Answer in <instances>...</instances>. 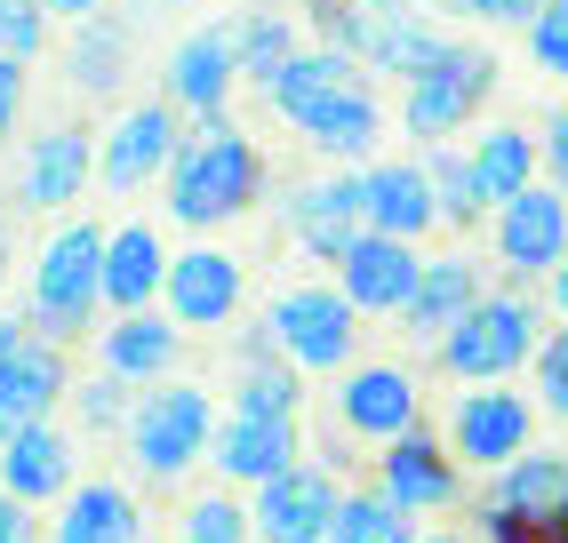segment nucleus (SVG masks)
<instances>
[{
    "instance_id": "obj_1",
    "label": "nucleus",
    "mask_w": 568,
    "mask_h": 543,
    "mask_svg": "<svg viewBox=\"0 0 568 543\" xmlns=\"http://www.w3.org/2000/svg\"><path fill=\"white\" fill-rule=\"evenodd\" d=\"M169 216L184 232H216V224H233L264 201V152L256 136L233 121V112H216V121H193L176 144V161H169Z\"/></svg>"
},
{
    "instance_id": "obj_2",
    "label": "nucleus",
    "mask_w": 568,
    "mask_h": 543,
    "mask_svg": "<svg viewBox=\"0 0 568 543\" xmlns=\"http://www.w3.org/2000/svg\"><path fill=\"white\" fill-rule=\"evenodd\" d=\"M537 344H545V296L505 280L433 344V368L448 383H505V376H520L537 360Z\"/></svg>"
},
{
    "instance_id": "obj_3",
    "label": "nucleus",
    "mask_w": 568,
    "mask_h": 543,
    "mask_svg": "<svg viewBox=\"0 0 568 543\" xmlns=\"http://www.w3.org/2000/svg\"><path fill=\"white\" fill-rule=\"evenodd\" d=\"M104 232L112 224L64 216L41 240V256H32V304H24V320L41 336H57V344L97 336V313H104Z\"/></svg>"
},
{
    "instance_id": "obj_4",
    "label": "nucleus",
    "mask_w": 568,
    "mask_h": 543,
    "mask_svg": "<svg viewBox=\"0 0 568 543\" xmlns=\"http://www.w3.org/2000/svg\"><path fill=\"white\" fill-rule=\"evenodd\" d=\"M216 423H224V408H216L209 383H176V376H161V383H144V392H136L121 448H129V463H136L153 488H176L193 463H209Z\"/></svg>"
},
{
    "instance_id": "obj_5",
    "label": "nucleus",
    "mask_w": 568,
    "mask_h": 543,
    "mask_svg": "<svg viewBox=\"0 0 568 543\" xmlns=\"http://www.w3.org/2000/svg\"><path fill=\"white\" fill-rule=\"evenodd\" d=\"M264 328L273 344L305 368V376H345L361 360V304L336 288V280H296L264 304Z\"/></svg>"
},
{
    "instance_id": "obj_6",
    "label": "nucleus",
    "mask_w": 568,
    "mask_h": 543,
    "mask_svg": "<svg viewBox=\"0 0 568 543\" xmlns=\"http://www.w3.org/2000/svg\"><path fill=\"white\" fill-rule=\"evenodd\" d=\"M488 96H497V57L473 49V41H457L433 72L400 81V136L408 144H457L480 121Z\"/></svg>"
},
{
    "instance_id": "obj_7",
    "label": "nucleus",
    "mask_w": 568,
    "mask_h": 543,
    "mask_svg": "<svg viewBox=\"0 0 568 543\" xmlns=\"http://www.w3.org/2000/svg\"><path fill=\"white\" fill-rule=\"evenodd\" d=\"M568 256V192L552 176H537L528 192L488 208V264L520 288H545V272Z\"/></svg>"
},
{
    "instance_id": "obj_8",
    "label": "nucleus",
    "mask_w": 568,
    "mask_h": 543,
    "mask_svg": "<svg viewBox=\"0 0 568 543\" xmlns=\"http://www.w3.org/2000/svg\"><path fill=\"white\" fill-rule=\"evenodd\" d=\"M537 392H513L505 383H465L457 400H448V448H457L465 472H497V463H513L520 448H537Z\"/></svg>"
},
{
    "instance_id": "obj_9",
    "label": "nucleus",
    "mask_w": 568,
    "mask_h": 543,
    "mask_svg": "<svg viewBox=\"0 0 568 543\" xmlns=\"http://www.w3.org/2000/svg\"><path fill=\"white\" fill-rule=\"evenodd\" d=\"M336 503H345V472H336L328 455H296L288 472H273L264 488H248L256 543H328Z\"/></svg>"
},
{
    "instance_id": "obj_10",
    "label": "nucleus",
    "mask_w": 568,
    "mask_h": 543,
    "mask_svg": "<svg viewBox=\"0 0 568 543\" xmlns=\"http://www.w3.org/2000/svg\"><path fill=\"white\" fill-rule=\"evenodd\" d=\"M288 129L305 136L328 168H361V161H376V144H385V104H376V81H368V72H345L336 89H321V96L296 104Z\"/></svg>"
},
{
    "instance_id": "obj_11",
    "label": "nucleus",
    "mask_w": 568,
    "mask_h": 543,
    "mask_svg": "<svg viewBox=\"0 0 568 543\" xmlns=\"http://www.w3.org/2000/svg\"><path fill=\"white\" fill-rule=\"evenodd\" d=\"M425 423V392H416V376L400 360H353L336 376V432L361 440V448H385L400 432Z\"/></svg>"
},
{
    "instance_id": "obj_12",
    "label": "nucleus",
    "mask_w": 568,
    "mask_h": 543,
    "mask_svg": "<svg viewBox=\"0 0 568 543\" xmlns=\"http://www.w3.org/2000/svg\"><path fill=\"white\" fill-rule=\"evenodd\" d=\"M176 144H184V112H176L169 96H144V104H129L121 121L97 136V184H104V192H144V184H161L169 161H176Z\"/></svg>"
},
{
    "instance_id": "obj_13",
    "label": "nucleus",
    "mask_w": 568,
    "mask_h": 543,
    "mask_svg": "<svg viewBox=\"0 0 568 543\" xmlns=\"http://www.w3.org/2000/svg\"><path fill=\"white\" fill-rule=\"evenodd\" d=\"M376 488H385L408 520H433V512H457L465 503V463L448 448V432H425V423H416V432L376 448Z\"/></svg>"
},
{
    "instance_id": "obj_14",
    "label": "nucleus",
    "mask_w": 568,
    "mask_h": 543,
    "mask_svg": "<svg viewBox=\"0 0 568 543\" xmlns=\"http://www.w3.org/2000/svg\"><path fill=\"white\" fill-rule=\"evenodd\" d=\"M233 89H241V49H233V24H201L184 32L161 64V96L184 112V121H216L233 112Z\"/></svg>"
},
{
    "instance_id": "obj_15",
    "label": "nucleus",
    "mask_w": 568,
    "mask_h": 543,
    "mask_svg": "<svg viewBox=\"0 0 568 543\" xmlns=\"http://www.w3.org/2000/svg\"><path fill=\"white\" fill-rule=\"evenodd\" d=\"M161 304L176 313L184 336H193V328H233L241 304H248V272H241L233 248H209V240H201V248H176V256H169Z\"/></svg>"
},
{
    "instance_id": "obj_16",
    "label": "nucleus",
    "mask_w": 568,
    "mask_h": 543,
    "mask_svg": "<svg viewBox=\"0 0 568 543\" xmlns=\"http://www.w3.org/2000/svg\"><path fill=\"white\" fill-rule=\"evenodd\" d=\"M281 224H288V240L305 248L313 264H336L368 232V216H361V168H336V176L296 184L281 201Z\"/></svg>"
},
{
    "instance_id": "obj_17",
    "label": "nucleus",
    "mask_w": 568,
    "mask_h": 543,
    "mask_svg": "<svg viewBox=\"0 0 568 543\" xmlns=\"http://www.w3.org/2000/svg\"><path fill=\"white\" fill-rule=\"evenodd\" d=\"M480 296H488V264L473 248H440V256H425V272H416V296L400 304V336L433 352V344L457 328Z\"/></svg>"
},
{
    "instance_id": "obj_18",
    "label": "nucleus",
    "mask_w": 568,
    "mask_h": 543,
    "mask_svg": "<svg viewBox=\"0 0 568 543\" xmlns=\"http://www.w3.org/2000/svg\"><path fill=\"white\" fill-rule=\"evenodd\" d=\"M416 272H425V248H416V240L361 232V240L336 256V288L361 304V320H400V304L416 296Z\"/></svg>"
},
{
    "instance_id": "obj_19",
    "label": "nucleus",
    "mask_w": 568,
    "mask_h": 543,
    "mask_svg": "<svg viewBox=\"0 0 568 543\" xmlns=\"http://www.w3.org/2000/svg\"><path fill=\"white\" fill-rule=\"evenodd\" d=\"M296 423H305V416H248V408H224L216 448H209L216 480H224V488H264L273 472H288V463L305 455V432H296Z\"/></svg>"
},
{
    "instance_id": "obj_20",
    "label": "nucleus",
    "mask_w": 568,
    "mask_h": 543,
    "mask_svg": "<svg viewBox=\"0 0 568 543\" xmlns=\"http://www.w3.org/2000/svg\"><path fill=\"white\" fill-rule=\"evenodd\" d=\"M72 400V368H64V344L32 328L17 352H0V440L24 432V423H49Z\"/></svg>"
},
{
    "instance_id": "obj_21",
    "label": "nucleus",
    "mask_w": 568,
    "mask_h": 543,
    "mask_svg": "<svg viewBox=\"0 0 568 543\" xmlns=\"http://www.w3.org/2000/svg\"><path fill=\"white\" fill-rule=\"evenodd\" d=\"M89 184H97V136L89 129H41L17 161V201L41 208V216H64Z\"/></svg>"
},
{
    "instance_id": "obj_22",
    "label": "nucleus",
    "mask_w": 568,
    "mask_h": 543,
    "mask_svg": "<svg viewBox=\"0 0 568 543\" xmlns=\"http://www.w3.org/2000/svg\"><path fill=\"white\" fill-rule=\"evenodd\" d=\"M361 216H368V232H393V240L440 232V192H433L425 152L416 161H361Z\"/></svg>"
},
{
    "instance_id": "obj_23",
    "label": "nucleus",
    "mask_w": 568,
    "mask_h": 543,
    "mask_svg": "<svg viewBox=\"0 0 568 543\" xmlns=\"http://www.w3.org/2000/svg\"><path fill=\"white\" fill-rule=\"evenodd\" d=\"M176 360H184V328H176L169 304H144V313H112V320L97 328V368L129 376L136 392H144V383H161V376H176Z\"/></svg>"
},
{
    "instance_id": "obj_24",
    "label": "nucleus",
    "mask_w": 568,
    "mask_h": 543,
    "mask_svg": "<svg viewBox=\"0 0 568 543\" xmlns=\"http://www.w3.org/2000/svg\"><path fill=\"white\" fill-rule=\"evenodd\" d=\"M72 480H81V448H72V432L57 416L0 440V488H9L17 503H57Z\"/></svg>"
},
{
    "instance_id": "obj_25",
    "label": "nucleus",
    "mask_w": 568,
    "mask_h": 543,
    "mask_svg": "<svg viewBox=\"0 0 568 543\" xmlns=\"http://www.w3.org/2000/svg\"><path fill=\"white\" fill-rule=\"evenodd\" d=\"M169 256L176 248L161 240V224H144V216L112 224L104 232V313H144V304H161Z\"/></svg>"
},
{
    "instance_id": "obj_26",
    "label": "nucleus",
    "mask_w": 568,
    "mask_h": 543,
    "mask_svg": "<svg viewBox=\"0 0 568 543\" xmlns=\"http://www.w3.org/2000/svg\"><path fill=\"white\" fill-rule=\"evenodd\" d=\"M49 543H144V503L121 480H72L57 495Z\"/></svg>"
},
{
    "instance_id": "obj_27",
    "label": "nucleus",
    "mask_w": 568,
    "mask_h": 543,
    "mask_svg": "<svg viewBox=\"0 0 568 543\" xmlns=\"http://www.w3.org/2000/svg\"><path fill=\"white\" fill-rule=\"evenodd\" d=\"M448 49H457V32H448L440 17L400 9V17H368V49H361V64L385 72V81H416V72H433Z\"/></svg>"
},
{
    "instance_id": "obj_28",
    "label": "nucleus",
    "mask_w": 568,
    "mask_h": 543,
    "mask_svg": "<svg viewBox=\"0 0 568 543\" xmlns=\"http://www.w3.org/2000/svg\"><path fill=\"white\" fill-rule=\"evenodd\" d=\"M560 495H568V455H560V448H520L513 463L488 472V503L520 512V520H528V543H537V520L552 512Z\"/></svg>"
},
{
    "instance_id": "obj_29",
    "label": "nucleus",
    "mask_w": 568,
    "mask_h": 543,
    "mask_svg": "<svg viewBox=\"0 0 568 543\" xmlns=\"http://www.w3.org/2000/svg\"><path fill=\"white\" fill-rule=\"evenodd\" d=\"M465 161H473L480 201L497 208V201H513V192H528V184L545 176V136H528V129H480L465 144Z\"/></svg>"
},
{
    "instance_id": "obj_30",
    "label": "nucleus",
    "mask_w": 568,
    "mask_h": 543,
    "mask_svg": "<svg viewBox=\"0 0 568 543\" xmlns=\"http://www.w3.org/2000/svg\"><path fill=\"white\" fill-rule=\"evenodd\" d=\"M64 64H72V89L112 96V89H121V72H129V24H121V17H104V9L81 17V24H72Z\"/></svg>"
},
{
    "instance_id": "obj_31",
    "label": "nucleus",
    "mask_w": 568,
    "mask_h": 543,
    "mask_svg": "<svg viewBox=\"0 0 568 543\" xmlns=\"http://www.w3.org/2000/svg\"><path fill=\"white\" fill-rule=\"evenodd\" d=\"M233 24V49H241V81H273V72L305 49V24H296L288 9H241V17H224Z\"/></svg>"
},
{
    "instance_id": "obj_32",
    "label": "nucleus",
    "mask_w": 568,
    "mask_h": 543,
    "mask_svg": "<svg viewBox=\"0 0 568 543\" xmlns=\"http://www.w3.org/2000/svg\"><path fill=\"white\" fill-rule=\"evenodd\" d=\"M328 543H416V520L368 480V488H345V503L328 520Z\"/></svg>"
},
{
    "instance_id": "obj_33",
    "label": "nucleus",
    "mask_w": 568,
    "mask_h": 543,
    "mask_svg": "<svg viewBox=\"0 0 568 543\" xmlns=\"http://www.w3.org/2000/svg\"><path fill=\"white\" fill-rule=\"evenodd\" d=\"M425 168H433V192H440V224H488V201H480V184H473V161H465V144H425Z\"/></svg>"
},
{
    "instance_id": "obj_34",
    "label": "nucleus",
    "mask_w": 568,
    "mask_h": 543,
    "mask_svg": "<svg viewBox=\"0 0 568 543\" xmlns=\"http://www.w3.org/2000/svg\"><path fill=\"white\" fill-rule=\"evenodd\" d=\"M176 543H256V512L233 488H209V495L184 503V535Z\"/></svg>"
},
{
    "instance_id": "obj_35",
    "label": "nucleus",
    "mask_w": 568,
    "mask_h": 543,
    "mask_svg": "<svg viewBox=\"0 0 568 543\" xmlns=\"http://www.w3.org/2000/svg\"><path fill=\"white\" fill-rule=\"evenodd\" d=\"M72 408H81V423H89V432H129L136 383H129V376H112V368H97L89 383H72Z\"/></svg>"
},
{
    "instance_id": "obj_36",
    "label": "nucleus",
    "mask_w": 568,
    "mask_h": 543,
    "mask_svg": "<svg viewBox=\"0 0 568 543\" xmlns=\"http://www.w3.org/2000/svg\"><path fill=\"white\" fill-rule=\"evenodd\" d=\"M49 49V0H0V64H41Z\"/></svg>"
},
{
    "instance_id": "obj_37",
    "label": "nucleus",
    "mask_w": 568,
    "mask_h": 543,
    "mask_svg": "<svg viewBox=\"0 0 568 543\" xmlns=\"http://www.w3.org/2000/svg\"><path fill=\"white\" fill-rule=\"evenodd\" d=\"M528 392H537V408H545L552 423H568V320L545 328L537 360H528Z\"/></svg>"
},
{
    "instance_id": "obj_38",
    "label": "nucleus",
    "mask_w": 568,
    "mask_h": 543,
    "mask_svg": "<svg viewBox=\"0 0 568 543\" xmlns=\"http://www.w3.org/2000/svg\"><path fill=\"white\" fill-rule=\"evenodd\" d=\"M520 32H528V64H537L545 81H568V0H545Z\"/></svg>"
},
{
    "instance_id": "obj_39",
    "label": "nucleus",
    "mask_w": 568,
    "mask_h": 543,
    "mask_svg": "<svg viewBox=\"0 0 568 543\" xmlns=\"http://www.w3.org/2000/svg\"><path fill=\"white\" fill-rule=\"evenodd\" d=\"M17 121H24V64H0V144L17 136Z\"/></svg>"
},
{
    "instance_id": "obj_40",
    "label": "nucleus",
    "mask_w": 568,
    "mask_h": 543,
    "mask_svg": "<svg viewBox=\"0 0 568 543\" xmlns=\"http://www.w3.org/2000/svg\"><path fill=\"white\" fill-rule=\"evenodd\" d=\"M0 543H49L41 527H32V503H17L9 488H0Z\"/></svg>"
},
{
    "instance_id": "obj_41",
    "label": "nucleus",
    "mask_w": 568,
    "mask_h": 543,
    "mask_svg": "<svg viewBox=\"0 0 568 543\" xmlns=\"http://www.w3.org/2000/svg\"><path fill=\"white\" fill-rule=\"evenodd\" d=\"M545 176L568 192V112H552V121H545Z\"/></svg>"
},
{
    "instance_id": "obj_42",
    "label": "nucleus",
    "mask_w": 568,
    "mask_h": 543,
    "mask_svg": "<svg viewBox=\"0 0 568 543\" xmlns=\"http://www.w3.org/2000/svg\"><path fill=\"white\" fill-rule=\"evenodd\" d=\"M545 0H473V24H528Z\"/></svg>"
},
{
    "instance_id": "obj_43",
    "label": "nucleus",
    "mask_w": 568,
    "mask_h": 543,
    "mask_svg": "<svg viewBox=\"0 0 568 543\" xmlns=\"http://www.w3.org/2000/svg\"><path fill=\"white\" fill-rule=\"evenodd\" d=\"M545 313H552V320H568V256L545 272Z\"/></svg>"
},
{
    "instance_id": "obj_44",
    "label": "nucleus",
    "mask_w": 568,
    "mask_h": 543,
    "mask_svg": "<svg viewBox=\"0 0 568 543\" xmlns=\"http://www.w3.org/2000/svg\"><path fill=\"white\" fill-rule=\"evenodd\" d=\"M104 0H49V17H64V24H81V17H97Z\"/></svg>"
},
{
    "instance_id": "obj_45",
    "label": "nucleus",
    "mask_w": 568,
    "mask_h": 543,
    "mask_svg": "<svg viewBox=\"0 0 568 543\" xmlns=\"http://www.w3.org/2000/svg\"><path fill=\"white\" fill-rule=\"evenodd\" d=\"M416 543H480V535H473V527H425Z\"/></svg>"
},
{
    "instance_id": "obj_46",
    "label": "nucleus",
    "mask_w": 568,
    "mask_h": 543,
    "mask_svg": "<svg viewBox=\"0 0 568 543\" xmlns=\"http://www.w3.org/2000/svg\"><path fill=\"white\" fill-rule=\"evenodd\" d=\"M24 336H32V320H0V352H17Z\"/></svg>"
},
{
    "instance_id": "obj_47",
    "label": "nucleus",
    "mask_w": 568,
    "mask_h": 543,
    "mask_svg": "<svg viewBox=\"0 0 568 543\" xmlns=\"http://www.w3.org/2000/svg\"><path fill=\"white\" fill-rule=\"evenodd\" d=\"M361 9H368V17H400V9H408V0H361Z\"/></svg>"
},
{
    "instance_id": "obj_48",
    "label": "nucleus",
    "mask_w": 568,
    "mask_h": 543,
    "mask_svg": "<svg viewBox=\"0 0 568 543\" xmlns=\"http://www.w3.org/2000/svg\"><path fill=\"white\" fill-rule=\"evenodd\" d=\"M0 280H9V216H0Z\"/></svg>"
}]
</instances>
